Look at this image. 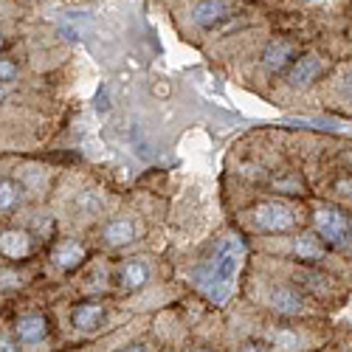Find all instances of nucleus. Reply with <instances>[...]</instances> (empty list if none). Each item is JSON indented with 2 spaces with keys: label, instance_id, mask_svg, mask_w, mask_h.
Wrapping results in <instances>:
<instances>
[{
  "label": "nucleus",
  "instance_id": "nucleus-17",
  "mask_svg": "<svg viewBox=\"0 0 352 352\" xmlns=\"http://www.w3.org/2000/svg\"><path fill=\"white\" fill-rule=\"evenodd\" d=\"M14 74H17L14 63H9V60H0V79H12Z\"/></svg>",
  "mask_w": 352,
  "mask_h": 352
},
{
  "label": "nucleus",
  "instance_id": "nucleus-3",
  "mask_svg": "<svg viewBox=\"0 0 352 352\" xmlns=\"http://www.w3.org/2000/svg\"><path fill=\"white\" fill-rule=\"evenodd\" d=\"M254 223L265 231H287L293 223H296V217H293L290 206H285L279 200H271V203H259L256 206Z\"/></svg>",
  "mask_w": 352,
  "mask_h": 352
},
{
  "label": "nucleus",
  "instance_id": "nucleus-8",
  "mask_svg": "<svg viewBox=\"0 0 352 352\" xmlns=\"http://www.w3.org/2000/svg\"><path fill=\"white\" fill-rule=\"evenodd\" d=\"M51 259H54L56 268L68 271V268H76L79 262L85 259V248H82V243H76V240H63L60 245L51 251Z\"/></svg>",
  "mask_w": 352,
  "mask_h": 352
},
{
  "label": "nucleus",
  "instance_id": "nucleus-21",
  "mask_svg": "<svg viewBox=\"0 0 352 352\" xmlns=\"http://www.w3.org/2000/svg\"><path fill=\"white\" fill-rule=\"evenodd\" d=\"M6 99V91H3V87H0V102H3Z\"/></svg>",
  "mask_w": 352,
  "mask_h": 352
},
{
  "label": "nucleus",
  "instance_id": "nucleus-10",
  "mask_svg": "<svg viewBox=\"0 0 352 352\" xmlns=\"http://www.w3.org/2000/svg\"><path fill=\"white\" fill-rule=\"evenodd\" d=\"M262 60H265V65H268L271 71H282V68L293 60V45H290L287 40H274V43L265 48V54H262Z\"/></svg>",
  "mask_w": 352,
  "mask_h": 352
},
{
  "label": "nucleus",
  "instance_id": "nucleus-7",
  "mask_svg": "<svg viewBox=\"0 0 352 352\" xmlns=\"http://www.w3.org/2000/svg\"><path fill=\"white\" fill-rule=\"evenodd\" d=\"M228 14V6L223 3V0H197L195 9H192V20L197 25H217L223 17Z\"/></svg>",
  "mask_w": 352,
  "mask_h": 352
},
{
  "label": "nucleus",
  "instance_id": "nucleus-14",
  "mask_svg": "<svg viewBox=\"0 0 352 352\" xmlns=\"http://www.w3.org/2000/svg\"><path fill=\"white\" fill-rule=\"evenodd\" d=\"M122 279H124V285H127V287H133V290H135V287H141L146 279H150V268H146L141 259H130L127 265L122 268Z\"/></svg>",
  "mask_w": 352,
  "mask_h": 352
},
{
  "label": "nucleus",
  "instance_id": "nucleus-11",
  "mask_svg": "<svg viewBox=\"0 0 352 352\" xmlns=\"http://www.w3.org/2000/svg\"><path fill=\"white\" fill-rule=\"evenodd\" d=\"M133 237H135V226H133L130 220H124V217L110 220V223L104 226V240H107L110 245H127Z\"/></svg>",
  "mask_w": 352,
  "mask_h": 352
},
{
  "label": "nucleus",
  "instance_id": "nucleus-20",
  "mask_svg": "<svg viewBox=\"0 0 352 352\" xmlns=\"http://www.w3.org/2000/svg\"><path fill=\"white\" fill-rule=\"evenodd\" d=\"M240 352H268L265 346H259V344H248V346H243Z\"/></svg>",
  "mask_w": 352,
  "mask_h": 352
},
{
  "label": "nucleus",
  "instance_id": "nucleus-1",
  "mask_svg": "<svg viewBox=\"0 0 352 352\" xmlns=\"http://www.w3.org/2000/svg\"><path fill=\"white\" fill-rule=\"evenodd\" d=\"M245 248H243V240L240 237H226L220 240V245L214 248L212 259L206 268L197 271V285L206 296L217 305H223L231 293V279L240 268V259H243Z\"/></svg>",
  "mask_w": 352,
  "mask_h": 352
},
{
  "label": "nucleus",
  "instance_id": "nucleus-9",
  "mask_svg": "<svg viewBox=\"0 0 352 352\" xmlns=\"http://www.w3.org/2000/svg\"><path fill=\"white\" fill-rule=\"evenodd\" d=\"M102 316H104V310H102V305H96V302L76 305V307H74V327L82 330V333H91V330H96V324L102 321Z\"/></svg>",
  "mask_w": 352,
  "mask_h": 352
},
{
  "label": "nucleus",
  "instance_id": "nucleus-22",
  "mask_svg": "<svg viewBox=\"0 0 352 352\" xmlns=\"http://www.w3.org/2000/svg\"><path fill=\"white\" fill-rule=\"evenodd\" d=\"M195 352H209V349H195Z\"/></svg>",
  "mask_w": 352,
  "mask_h": 352
},
{
  "label": "nucleus",
  "instance_id": "nucleus-5",
  "mask_svg": "<svg viewBox=\"0 0 352 352\" xmlns=\"http://www.w3.org/2000/svg\"><path fill=\"white\" fill-rule=\"evenodd\" d=\"M321 68H324V63H321V56L307 54V56H302V60L290 68L287 82H290L293 87H305V85H310V82L321 74Z\"/></svg>",
  "mask_w": 352,
  "mask_h": 352
},
{
  "label": "nucleus",
  "instance_id": "nucleus-12",
  "mask_svg": "<svg viewBox=\"0 0 352 352\" xmlns=\"http://www.w3.org/2000/svg\"><path fill=\"white\" fill-rule=\"evenodd\" d=\"M293 251H296L302 259H318V256H324V245H321L316 231H305L302 237H296V243H293Z\"/></svg>",
  "mask_w": 352,
  "mask_h": 352
},
{
  "label": "nucleus",
  "instance_id": "nucleus-23",
  "mask_svg": "<svg viewBox=\"0 0 352 352\" xmlns=\"http://www.w3.org/2000/svg\"><path fill=\"white\" fill-rule=\"evenodd\" d=\"M0 48H3V37H0Z\"/></svg>",
  "mask_w": 352,
  "mask_h": 352
},
{
  "label": "nucleus",
  "instance_id": "nucleus-16",
  "mask_svg": "<svg viewBox=\"0 0 352 352\" xmlns=\"http://www.w3.org/2000/svg\"><path fill=\"white\" fill-rule=\"evenodd\" d=\"M17 186L14 184H9V181H0V212H6V209H12L14 203H17Z\"/></svg>",
  "mask_w": 352,
  "mask_h": 352
},
{
  "label": "nucleus",
  "instance_id": "nucleus-18",
  "mask_svg": "<svg viewBox=\"0 0 352 352\" xmlns=\"http://www.w3.org/2000/svg\"><path fill=\"white\" fill-rule=\"evenodd\" d=\"M0 352H17V344L9 336H0Z\"/></svg>",
  "mask_w": 352,
  "mask_h": 352
},
{
  "label": "nucleus",
  "instance_id": "nucleus-13",
  "mask_svg": "<svg viewBox=\"0 0 352 352\" xmlns=\"http://www.w3.org/2000/svg\"><path fill=\"white\" fill-rule=\"evenodd\" d=\"M271 305L279 313H299L302 310V299L296 296V290H290V287H276L271 293Z\"/></svg>",
  "mask_w": 352,
  "mask_h": 352
},
{
  "label": "nucleus",
  "instance_id": "nucleus-6",
  "mask_svg": "<svg viewBox=\"0 0 352 352\" xmlns=\"http://www.w3.org/2000/svg\"><path fill=\"white\" fill-rule=\"evenodd\" d=\"M28 251H32V234H25L20 228L3 231L0 234V254L9 259H23Z\"/></svg>",
  "mask_w": 352,
  "mask_h": 352
},
{
  "label": "nucleus",
  "instance_id": "nucleus-15",
  "mask_svg": "<svg viewBox=\"0 0 352 352\" xmlns=\"http://www.w3.org/2000/svg\"><path fill=\"white\" fill-rule=\"evenodd\" d=\"M299 349V336L293 330H279L274 336V352H296Z\"/></svg>",
  "mask_w": 352,
  "mask_h": 352
},
{
  "label": "nucleus",
  "instance_id": "nucleus-2",
  "mask_svg": "<svg viewBox=\"0 0 352 352\" xmlns=\"http://www.w3.org/2000/svg\"><path fill=\"white\" fill-rule=\"evenodd\" d=\"M316 234L324 237L327 243H336V245H344L349 240V220L344 212L333 209V206H321L316 209Z\"/></svg>",
  "mask_w": 352,
  "mask_h": 352
},
{
  "label": "nucleus",
  "instance_id": "nucleus-4",
  "mask_svg": "<svg viewBox=\"0 0 352 352\" xmlns=\"http://www.w3.org/2000/svg\"><path fill=\"white\" fill-rule=\"evenodd\" d=\"M14 333L25 344H40L45 338V333H48V324H45V318L40 313H28V316H20L17 318Z\"/></svg>",
  "mask_w": 352,
  "mask_h": 352
},
{
  "label": "nucleus",
  "instance_id": "nucleus-19",
  "mask_svg": "<svg viewBox=\"0 0 352 352\" xmlns=\"http://www.w3.org/2000/svg\"><path fill=\"white\" fill-rule=\"evenodd\" d=\"M122 352H153V349L146 346V344H130V346H124Z\"/></svg>",
  "mask_w": 352,
  "mask_h": 352
}]
</instances>
